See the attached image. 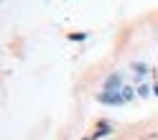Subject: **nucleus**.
Segmentation results:
<instances>
[{"label": "nucleus", "instance_id": "f257e3e1", "mask_svg": "<svg viewBox=\"0 0 158 140\" xmlns=\"http://www.w3.org/2000/svg\"><path fill=\"white\" fill-rule=\"evenodd\" d=\"M97 102L100 105H110V107H120V105H125V99H123L120 92H100L97 94Z\"/></svg>", "mask_w": 158, "mask_h": 140}, {"label": "nucleus", "instance_id": "f03ea898", "mask_svg": "<svg viewBox=\"0 0 158 140\" xmlns=\"http://www.w3.org/2000/svg\"><path fill=\"white\" fill-rule=\"evenodd\" d=\"M120 89H123V74H120V72H112L110 76L105 79L102 92H120Z\"/></svg>", "mask_w": 158, "mask_h": 140}, {"label": "nucleus", "instance_id": "7ed1b4c3", "mask_svg": "<svg viewBox=\"0 0 158 140\" xmlns=\"http://www.w3.org/2000/svg\"><path fill=\"white\" fill-rule=\"evenodd\" d=\"M107 135H112V125L107 122V120H102V122H97L94 133H92L89 138H92V140H102V138H107Z\"/></svg>", "mask_w": 158, "mask_h": 140}, {"label": "nucleus", "instance_id": "20e7f679", "mask_svg": "<svg viewBox=\"0 0 158 140\" xmlns=\"http://www.w3.org/2000/svg\"><path fill=\"white\" fill-rule=\"evenodd\" d=\"M148 69H151V66L143 64V61H135V64H133V72H135V76H138V79H143V76L148 74Z\"/></svg>", "mask_w": 158, "mask_h": 140}, {"label": "nucleus", "instance_id": "39448f33", "mask_svg": "<svg viewBox=\"0 0 158 140\" xmlns=\"http://www.w3.org/2000/svg\"><path fill=\"white\" fill-rule=\"evenodd\" d=\"M120 94H123L125 102H130V99H135V94H138V92H135L133 87H123V89H120Z\"/></svg>", "mask_w": 158, "mask_h": 140}, {"label": "nucleus", "instance_id": "423d86ee", "mask_svg": "<svg viewBox=\"0 0 158 140\" xmlns=\"http://www.w3.org/2000/svg\"><path fill=\"white\" fill-rule=\"evenodd\" d=\"M135 92H138V97H143V99H145V97H151V94H153V87H148V84H140V87L135 89Z\"/></svg>", "mask_w": 158, "mask_h": 140}, {"label": "nucleus", "instance_id": "0eeeda50", "mask_svg": "<svg viewBox=\"0 0 158 140\" xmlns=\"http://www.w3.org/2000/svg\"><path fill=\"white\" fill-rule=\"evenodd\" d=\"M69 41H87V33H69Z\"/></svg>", "mask_w": 158, "mask_h": 140}, {"label": "nucleus", "instance_id": "6e6552de", "mask_svg": "<svg viewBox=\"0 0 158 140\" xmlns=\"http://www.w3.org/2000/svg\"><path fill=\"white\" fill-rule=\"evenodd\" d=\"M153 94H156V97H158V84H156V87H153Z\"/></svg>", "mask_w": 158, "mask_h": 140}, {"label": "nucleus", "instance_id": "1a4fd4ad", "mask_svg": "<svg viewBox=\"0 0 158 140\" xmlns=\"http://www.w3.org/2000/svg\"><path fill=\"white\" fill-rule=\"evenodd\" d=\"M82 140H92V138H82Z\"/></svg>", "mask_w": 158, "mask_h": 140}]
</instances>
